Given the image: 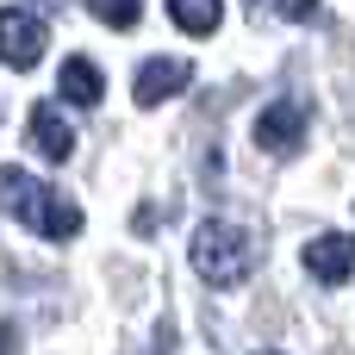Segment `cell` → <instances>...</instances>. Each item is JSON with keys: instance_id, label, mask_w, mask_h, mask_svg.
<instances>
[{"instance_id": "obj_1", "label": "cell", "mask_w": 355, "mask_h": 355, "mask_svg": "<svg viewBox=\"0 0 355 355\" xmlns=\"http://www.w3.org/2000/svg\"><path fill=\"white\" fill-rule=\"evenodd\" d=\"M0 193H6V212H12L19 225H31L37 237H56V243L81 237V206H69L62 193L37 187L25 168H0Z\"/></svg>"}, {"instance_id": "obj_2", "label": "cell", "mask_w": 355, "mask_h": 355, "mask_svg": "<svg viewBox=\"0 0 355 355\" xmlns=\"http://www.w3.org/2000/svg\"><path fill=\"white\" fill-rule=\"evenodd\" d=\"M187 256H193V275H200L206 287H237V281L250 275L256 243H250L243 225H231V218H206V225L193 231Z\"/></svg>"}, {"instance_id": "obj_3", "label": "cell", "mask_w": 355, "mask_h": 355, "mask_svg": "<svg viewBox=\"0 0 355 355\" xmlns=\"http://www.w3.org/2000/svg\"><path fill=\"white\" fill-rule=\"evenodd\" d=\"M44 44H50V25L37 12H25V6H6L0 12V50H6L12 69H31L44 56Z\"/></svg>"}, {"instance_id": "obj_4", "label": "cell", "mask_w": 355, "mask_h": 355, "mask_svg": "<svg viewBox=\"0 0 355 355\" xmlns=\"http://www.w3.org/2000/svg\"><path fill=\"white\" fill-rule=\"evenodd\" d=\"M300 137H306V112H300L293 100H275V106L256 112V150H268V156H293Z\"/></svg>"}, {"instance_id": "obj_5", "label": "cell", "mask_w": 355, "mask_h": 355, "mask_svg": "<svg viewBox=\"0 0 355 355\" xmlns=\"http://www.w3.org/2000/svg\"><path fill=\"white\" fill-rule=\"evenodd\" d=\"M187 81H193V62H187V56H150V62L137 69L131 94H137V106H162V100L181 94Z\"/></svg>"}, {"instance_id": "obj_6", "label": "cell", "mask_w": 355, "mask_h": 355, "mask_svg": "<svg viewBox=\"0 0 355 355\" xmlns=\"http://www.w3.org/2000/svg\"><path fill=\"white\" fill-rule=\"evenodd\" d=\"M306 268H312V281H324V287L349 281V275H355V237H349V231H324V237H312V243H306Z\"/></svg>"}, {"instance_id": "obj_7", "label": "cell", "mask_w": 355, "mask_h": 355, "mask_svg": "<svg viewBox=\"0 0 355 355\" xmlns=\"http://www.w3.org/2000/svg\"><path fill=\"white\" fill-rule=\"evenodd\" d=\"M25 137H31V150H37L44 162H69V156H75V131H69V119L50 112V106H31Z\"/></svg>"}, {"instance_id": "obj_8", "label": "cell", "mask_w": 355, "mask_h": 355, "mask_svg": "<svg viewBox=\"0 0 355 355\" xmlns=\"http://www.w3.org/2000/svg\"><path fill=\"white\" fill-rule=\"evenodd\" d=\"M56 94H62L69 106H100V94H106V75H100L87 56H69V62H62V75H56Z\"/></svg>"}, {"instance_id": "obj_9", "label": "cell", "mask_w": 355, "mask_h": 355, "mask_svg": "<svg viewBox=\"0 0 355 355\" xmlns=\"http://www.w3.org/2000/svg\"><path fill=\"white\" fill-rule=\"evenodd\" d=\"M168 19H175L181 31H200V37H206V31H218V19H225V12H218L212 0H175V6H168Z\"/></svg>"}, {"instance_id": "obj_10", "label": "cell", "mask_w": 355, "mask_h": 355, "mask_svg": "<svg viewBox=\"0 0 355 355\" xmlns=\"http://www.w3.org/2000/svg\"><path fill=\"white\" fill-rule=\"evenodd\" d=\"M94 19H106L112 31H131L137 25V6H94Z\"/></svg>"}, {"instance_id": "obj_11", "label": "cell", "mask_w": 355, "mask_h": 355, "mask_svg": "<svg viewBox=\"0 0 355 355\" xmlns=\"http://www.w3.org/2000/svg\"><path fill=\"white\" fill-rule=\"evenodd\" d=\"M256 355H281V349H256Z\"/></svg>"}]
</instances>
